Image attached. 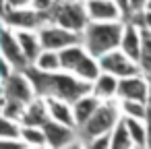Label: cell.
Segmentation results:
<instances>
[{
	"mask_svg": "<svg viewBox=\"0 0 151 149\" xmlns=\"http://www.w3.org/2000/svg\"><path fill=\"white\" fill-rule=\"evenodd\" d=\"M27 77L33 83V89L37 95L44 97H58V99H66V101H77L81 95L91 93L93 85L89 81H83L81 77H77L75 73L68 71H40L33 64H29L25 68Z\"/></svg>",
	"mask_w": 151,
	"mask_h": 149,
	"instance_id": "6da1fadb",
	"label": "cell"
},
{
	"mask_svg": "<svg viewBox=\"0 0 151 149\" xmlns=\"http://www.w3.org/2000/svg\"><path fill=\"white\" fill-rule=\"evenodd\" d=\"M124 33V23L120 21H89V25L81 31V42L85 50L99 58L110 50L120 48Z\"/></svg>",
	"mask_w": 151,
	"mask_h": 149,
	"instance_id": "7a4b0ae2",
	"label": "cell"
},
{
	"mask_svg": "<svg viewBox=\"0 0 151 149\" xmlns=\"http://www.w3.org/2000/svg\"><path fill=\"white\" fill-rule=\"evenodd\" d=\"M120 104H114L112 99H104L101 106L95 110V114L81 126H77L79 130V139L83 141V145H87L93 137L104 135V132H112V128L116 126V122L122 118L120 116Z\"/></svg>",
	"mask_w": 151,
	"mask_h": 149,
	"instance_id": "3957f363",
	"label": "cell"
},
{
	"mask_svg": "<svg viewBox=\"0 0 151 149\" xmlns=\"http://www.w3.org/2000/svg\"><path fill=\"white\" fill-rule=\"evenodd\" d=\"M48 17H50V23L62 25L77 33H81L91 21L87 15L85 2H81V0H56Z\"/></svg>",
	"mask_w": 151,
	"mask_h": 149,
	"instance_id": "277c9868",
	"label": "cell"
},
{
	"mask_svg": "<svg viewBox=\"0 0 151 149\" xmlns=\"http://www.w3.org/2000/svg\"><path fill=\"white\" fill-rule=\"evenodd\" d=\"M2 21L6 27L19 31V29H40L42 25L50 23L48 13H40L33 6H23V9H13L4 4L2 9Z\"/></svg>",
	"mask_w": 151,
	"mask_h": 149,
	"instance_id": "5b68a950",
	"label": "cell"
},
{
	"mask_svg": "<svg viewBox=\"0 0 151 149\" xmlns=\"http://www.w3.org/2000/svg\"><path fill=\"white\" fill-rule=\"evenodd\" d=\"M99 64H101V71L112 73V75L120 77V79L143 73L141 66H139V62L132 60V58H130L124 50H120V48L110 50V52H106L104 56H99Z\"/></svg>",
	"mask_w": 151,
	"mask_h": 149,
	"instance_id": "8992f818",
	"label": "cell"
},
{
	"mask_svg": "<svg viewBox=\"0 0 151 149\" xmlns=\"http://www.w3.org/2000/svg\"><path fill=\"white\" fill-rule=\"evenodd\" d=\"M40 33V40H42V46L44 50H62L70 44H79L81 42V33L77 31H70L62 25H56V23H46L37 29Z\"/></svg>",
	"mask_w": 151,
	"mask_h": 149,
	"instance_id": "52a82bcc",
	"label": "cell"
},
{
	"mask_svg": "<svg viewBox=\"0 0 151 149\" xmlns=\"http://www.w3.org/2000/svg\"><path fill=\"white\" fill-rule=\"evenodd\" d=\"M35 89L31 79L27 77L25 71H13L11 77L2 79V97L6 99H19L23 104H29L35 97Z\"/></svg>",
	"mask_w": 151,
	"mask_h": 149,
	"instance_id": "ba28073f",
	"label": "cell"
},
{
	"mask_svg": "<svg viewBox=\"0 0 151 149\" xmlns=\"http://www.w3.org/2000/svg\"><path fill=\"white\" fill-rule=\"evenodd\" d=\"M149 85H151V77L145 75V73L124 77V79H120L118 97L120 99H141V101H147Z\"/></svg>",
	"mask_w": 151,
	"mask_h": 149,
	"instance_id": "9c48e42d",
	"label": "cell"
},
{
	"mask_svg": "<svg viewBox=\"0 0 151 149\" xmlns=\"http://www.w3.org/2000/svg\"><path fill=\"white\" fill-rule=\"evenodd\" d=\"M44 130H46L48 145H50V147H56V149H58V147H68V145L77 143V139H79L77 126H70V124L52 120V118L44 124Z\"/></svg>",
	"mask_w": 151,
	"mask_h": 149,
	"instance_id": "30bf717a",
	"label": "cell"
},
{
	"mask_svg": "<svg viewBox=\"0 0 151 149\" xmlns=\"http://www.w3.org/2000/svg\"><path fill=\"white\" fill-rule=\"evenodd\" d=\"M2 58H6L17 71H25L29 66V60H27V56H25V52L19 44V37H17L15 29L6 27V25L2 29Z\"/></svg>",
	"mask_w": 151,
	"mask_h": 149,
	"instance_id": "8fae6325",
	"label": "cell"
},
{
	"mask_svg": "<svg viewBox=\"0 0 151 149\" xmlns=\"http://www.w3.org/2000/svg\"><path fill=\"white\" fill-rule=\"evenodd\" d=\"M85 9L91 21H120L124 17L116 0H85Z\"/></svg>",
	"mask_w": 151,
	"mask_h": 149,
	"instance_id": "7c38bea8",
	"label": "cell"
},
{
	"mask_svg": "<svg viewBox=\"0 0 151 149\" xmlns=\"http://www.w3.org/2000/svg\"><path fill=\"white\" fill-rule=\"evenodd\" d=\"M50 118H52V116H50L48 99H46L44 95H35V97L27 104L21 122H23V124H31V126H44Z\"/></svg>",
	"mask_w": 151,
	"mask_h": 149,
	"instance_id": "4fadbf2b",
	"label": "cell"
},
{
	"mask_svg": "<svg viewBox=\"0 0 151 149\" xmlns=\"http://www.w3.org/2000/svg\"><path fill=\"white\" fill-rule=\"evenodd\" d=\"M141 46H143V33H141L139 23L126 21V23H124L122 42H120V50H124L132 60L139 62V58H141Z\"/></svg>",
	"mask_w": 151,
	"mask_h": 149,
	"instance_id": "5bb4252c",
	"label": "cell"
},
{
	"mask_svg": "<svg viewBox=\"0 0 151 149\" xmlns=\"http://www.w3.org/2000/svg\"><path fill=\"white\" fill-rule=\"evenodd\" d=\"M101 101H104V99H99L93 91H91V93H85V95H81L77 101H73V112H75L77 126L85 124V122L95 114V110L101 106Z\"/></svg>",
	"mask_w": 151,
	"mask_h": 149,
	"instance_id": "9a60e30c",
	"label": "cell"
},
{
	"mask_svg": "<svg viewBox=\"0 0 151 149\" xmlns=\"http://www.w3.org/2000/svg\"><path fill=\"white\" fill-rule=\"evenodd\" d=\"M15 33H17V37H19V44H21V48H23V52H25L29 64H33V62L37 60V56L42 54V50H44L37 29H19V31H15Z\"/></svg>",
	"mask_w": 151,
	"mask_h": 149,
	"instance_id": "2e32d148",
	"label": "cell"
},
{
	"mask_svg": "<svg viewBox=\"0 0 151 149\" xmlns=\"http://www.w3.org/2000/svg\"><path fill=\"white\" fill-rule=\"evenodd\" d=\"M93 85V93L99 97V99H112L118 95V87H120V77L112 75V73H106L101 71V75L91 83Z\"/></svg>",
	"mask_w": 151,
	"mask_h": 149,
	"instance_id": "e0dca14e",
	"label": "cell"
},
{
	"mask_svg": "<svg viewBox=\"0 0 151 149\" xmlns=\"http://www.w3.org/2000/svg\"><path fill=\"white\" fill-rule=\"evenodd\" d=\"M58 52H60V64H62V71H68V73H75V68L81 64V60L89 54V52L85 50L83 42L70 44V46H66V48H62V50H58Z\"/></svg>",
	"mask_w": 151,
	"mask_h": 149,
	"instance_id": "ac0fdd59",
	"label": "cell"
},
{
	"mask_svg": "<svg viewBox=\"0 0 151 149\" xmlns=\"http://www.w3.org/2000/svg\"><path fill=\"white\" fill-rule=\"evenodd\" d=\"M46 99H48V108H50L52 120H58V122L77 126V120H75V112H73V104L70 101L58 99V97H46Z\"/></svg>",
	"mask_w": 151,
	"mask_h": 149,
	"instance_id": "d6986e66",
	"label": "cell"
},
{
	"mask_svg": "<svg viewBox=\"0 0 151 149\" xmlns=\"http://www.w3.org/2000/svg\"><path fill=\"white\" fill-rule=\"evenodd\" d=\"M75 75H77V77H81L83 81L93 83V81L101 75V64H99V58H95V56L87 54V56L81 60V64L75 68Z\"/></svg>",
	"mask_w": 151,
	"mask_h": 149,
	"instance_id": "ffe728a7",
	"label": "cell"
},
{
	"mask_svg": "<svg viewBox=\"0 0 151 149\" xmlns=\"http://www.w3.org/2000/svg\"><path fill=\"white\" fill-rule=\"evenodd\" d=\"M126 120V126L130 130V137L134 141L137 147H147L149 145V130H147V124L143 118H132V116H124Z\"/></svg>",
	"mask_w": 151,
	"mask_h": 149,
	"instance_id": "44dd1931",
	"label": "cell"
},
{
	"mask_svg": "<svg viewBox=\"0 0 151 149\" xmlns=\"http://www.w3.org/2000/svg\"><path fill=\"white\" fill-rule=\"evenodd\" d=\"M35 68L40 71H62V64H60V52L58 50H42V54L37 56V60L33 62Z\"/></svg>",
	"mask_w": 151,
	"mask_h": 149,
	"instance_id": "7402d4cb",
	"label": "cell"
},
{
	"mask_svg": "<svg viewBox=\"0 0 151 149\" xmlns=\"http://www.w3.org/2000/svg\"><path fill=\"white\" fill-rule=\"evenodd\" d=\"M21 139H23L29 147H46V145H48V139H46V130H44V126L23 124Z\"/></svg>",
	"mask_w": 151,
	"mask_h": 149,
	"instance_id": "603a6c76",
	"label": "cell"
},
{
	"mask_svg": "<svg viewBox=\"0 0 151 149\" xmlns=\"http://www.w3.org/2000/svg\"><path fill=\"white\" fill-rule=\"evenodd\" d=\"M134 145V141H132V137H130V130H128V126H126V120H124V116L116 122V126L112 128V147L114 149H118V147H132Z\"/></svg>",
	"mask_w": 151,
	"mask_h": 149,
	"instance_id": "cb8c5ba5",
	"label": "cell"
},
{
	"mask_svg": "<svg viewBox=\"0 0 151 149\" xmlns=\"http://www.w3.org/2000/svg\"><path fill=\"white\" fill-rule=\"evenodd\" d=\"M141 27V25H139ZM141 33H143V46H141V58H139V66L145 75L151 77V31L141 27Z\"/></svg>",
	"mask_w": 151,
	"mask_h": 149,
	"instance_id": "d4e9b609",
	"label": "cell"
},
{
	"mask_svg": "<svg viewBox=\"0 0 151 149\" xmlns=\"http://www.w3.org/2000/svg\"><path fill=\"white\" fill-rule=\"evenodd\" d=\"M21 130H23V122L2 116L0 120V139L6 141V139H21Z\"/></svg>",
	"mask_w": 151,
	"mask_h": 149,
	"instance_id": "484cf974",
	"label": "cell"
},
{
	"mask_svg": "<svg viewBox=\"0 0 151 149\" xmlns=\"http://www.w3.org/2000/svg\"><path fill=\"white\" fill-rule=\"evenodd\" d=\"M120 110L122 116H132V118H143L147 114V104L141 99H120Z\"/></svg>",
	"mask_w": 151,
	"mask_h": 149,
	"instance_id": "4316f807",
	"label": "cell"
},
{
	"mask_svg": "<svg viewBox=\"0 0 151 149\" xmlns=\"http://www.w3.org/2000/svg\"><path fill=\"white\" fill-rule=\"evenodd\" d=\"M25 108H27V104H23V101H19V99H6V97H2V116L21 120Z\"/></svg>",
	"mask_w": 151,
	"mask_h": 149,
	"instance_id": "83f0119b",
	"label": "cell"
},
{
	"mask_svg": "<svg viewBox=\"0 0 151 149\" xmlns=\"http://www.w3.org/2000/svg\"><path fill=\"white\" fill-rule=\"evenodd\" d=\"M87 145H89L91 149H108V147H112V132L97 135V137H93Z\"/></svg>",
	"mask_w": 151,
	"mask_h": 149,
	"instance_id": "f1b7e54d",
	"label": "cell"
},
{
	"mask_svg": "<svg viewBox=\"0 0 151 149\" xmlns=\"http://www.w3.org/2000/svg\"><path fill=\"white\" fill-rule=\"evenodd\" d=\"M139 19L134 21V23H139L141 27H145V29H149L151 31V11L149 9H145V11H141V13H134Z\"/></svg>",
	"mask_w": 151,
	"mask_h": 149,
	"instance_id": "f546056e",
	"label": "cell"
},
{
	"mask_svg": "<svg viewBox=\"0 0 151 149\" xmlns=\"http://www.w3.org/2000/svg\"><path fill=\"white\" fill-rule=\"evenodd\" d=\"M56 0H31V6L40 13H50V9L54 6Z\"/></svg>",
	"mask_w": 151,
	"mask_h": 149,
	"instance_id": "4dcf8cb0",
	"label": "cell"
},
{
	"mask_svg": "<svg viewBox=\"0 0 151 149\" xmlns=\"http://www.w3.org/2000/svg\"><path fill=\"white\" fill-rule=\"evenodd\" d=\"M147 114H145V124L149 130V147H151V85H149V95H147Z\"/></svg>",
	"mask_w": 151,
	"mask_h": 149,
	"instance_id": "1f68e13d",
	"label": "cell"
},
{
	"mask_svg": "<svg viewBox=\"0 0 151 149\" xmlns=\"http://www.w3.org/2000/svg\"><path fill=\"white\" fill-rule=\"evenodd\" d=\"M116 4H118V9L122 11L124 17H128L132 13V2H130V0H116Z\"/></svg>",
	"mask_w": 151,
	"mask_h": 149,
	"instance_id": "d6a6232c",
	"label": "cell"
},
{
	"mask_svg": "<svg viewBox=\"0 0 151 149\" xmlns=\"http://www.w3.org/2000/svg\"><path fill=\"white\" fill-rule=\"evenodd\" d=\"M4 4L13 9H23V6H31V0H4Z\"/></svg>",
	"mask_w": 151,
	"mask_h": 149,
	"instance_id": "836d02e7",
	"label": "cell"
},
{
	"mask_svg": "<svg viewBox=\"0 0 151 149\" xmlns=\"http://www.w3.org/2000/svg\"><path fill=\"white\" fill-rule=\"evenodd\" d=\"M130 2H132V15L145 11V6H147V0H130Z\"/></svg>",
	"mask_w": 151,
	"mask_h": 149,
	"instance_id": "e575fe53",
	"label": "cell"
},
{
	"mask_svg": "<svg viewBox=\"0 0 151 149\" xmlns=\"http://www.w3.org/2000/svg\"><path fill=\"white\" fill-rule=\"evenodd\" d=\"M145 9H149V11H151V0H147V6H145Z\"/></svg>",
	"mask_w": 151,
	"mask_h": 149,
	"instance_id": "d590c367",
	"label": "cell"
}]
</instances>
